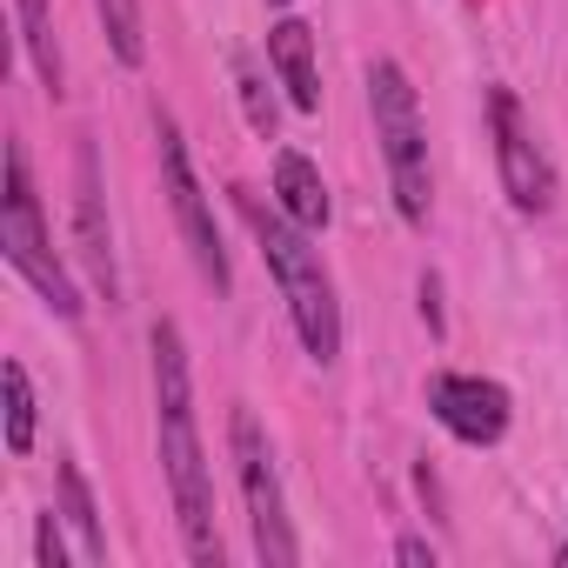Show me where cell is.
Wrapping results in <instances>:
<instances>
[{
    "label": "cell",
    "instance_id": "obj_19",
    "mask_svg": "<svg viewBox=\"0 0 568 568\" xmlns=\"http://www.w3.org/2000/svg\"><path fill=\"white\" fill-rule=\"evenodd\" d=\"M395 561H408V568H435V548H428L422 535H402V541H395Z\"/></svg>",
    "mask_w": 568,
    "mask_h": 568
},
{
    "label": "cell",
    "instance_id": "obj_7",
    "mask_svg": "<svg viewBox=\"0 0 568 568\" xmlns=\"http://www.w3.org/2000/svg\"><path fill=\"white\" fill-rule=\"evenodd\" d=\"M488 121H495V161H501L508 201H515L521 214H548V207H555V168H548V154L535 148V134H528V121H521V101H515L508 88L488 94Z\"/></svg>",
    "mask_w": 568,
    "mask_h": 568
},
{
    "label": "cell",
    "instance_id": "obj_16",
    "mask_svg": "<svg viewBox=\"0 0 568 568\" xmlns=\"http://www.w3.org/2000/svg\"><path fill=\"white\" fill-rule=\"evenodd\" d=\"M234 94H241V114H247V128L261 134V141H274V94H267V81L254 74V61H234Z\"/></svg>",
    "mask_w": 568,
    "mask_h": 568
},
{
    "label": "cell",
    "instance_id": "obj_20",
    "mask_svg": "<svg viewBox=\"0 0 568 568\" xmlns=\"http://www.w3.org/2000/svg\"><path fill=\"white\" fill-rule=\"evenodd\" d=\"M267 8H288V0H267Z\"/></svg>",
    "mask_w": 568,
    "mask_h": 568
},
{
    "label": "cell",
    "instance_id": "obj_14",
    "mask_svg": "<svg viewBox=\"0 0 568 568\" xmlns=\"http://www.w3.org/2000/svg\"><path fill=\"white\" fill-rule=\"evenodd\" d=\"M0 388H8V455H28L34 448V382L21 362L0 368Z\"/></svg>",
    "mask_w": 568,
    "mask_h": 568
},
{
    "label": "cell",
    "instance_id": "obj_5",
    "mask_svg": "<svg viewBox=\"0 0 568 568\" xmlns=\"http://www.w3.org/2000/svg\"><path fill=\"white\" fill-rule=\"evenodd\" d=\"M234 442V468H241V495H247V521H254V555L267 568H295V528H288V501H281V475H274V448L261 435V422L247 408H234L227 422Z\"/></svg>",
    "mask_w": 568,
    "mask_h": 568
},
{
    "label": "cell",
    "instance_id": "obj_15",
    "mask_svg": "<svg viewBox=\"0 0 568 568\" xmlns=\"http://www.w3.org/2000/svg\"><path fill=\"white\" fill-rule=\"evenodd\" d=\"M101 8V28H108V48L121 68H141L148 41H141V0H94Z\"/></svg>",
    "mask_w": 568,
    "mask_h": 568
},
{
    "label": "cell",
    "instance_id": "obj_3",
    "mask_svg": "<svg viewBox=\"0 0 568 568\" xmlns=\"http://www.w3.org/2000/svg\"><path fill=\"white\" fill-rule=\"evenodd\" d=\"M368 114H375V141H382V161H388V187H395V207L408 227L428 221V201H435V181H428V134H422V108H415V88L395 61H375L368 68Z\"/></svg>",
    "mask_w": 568,
    "mask_h": 568
},
{
    "label": "cell",
    "instance_id": "obj_6",
    "mask_svg": "<svg viewBox=\"0 0 568 568\" xmlns=\"http://www.w3.org/2000/svg\"><path fill=\"white\" fill-rule=\"evenodd\" d=\"M154 134H161V181H168V201H174V221H181V234H187V254H194V267H201V281L214 295H227V247H221V227H214V207H207V194H201V181H194V161H187V148H181V134H174V121L161 114L154 121Z\"/></svg>",
    "mask_w": 568,
    "mask_h": 568
},
{
    "label": "cell",
    "instance_id": "obj_17",
    "mask_svg": "<svg viewBox=\"0 0 568 568\" xmlns=\"http://www.w3.org/2000/svg\"><path fill=\"white\" fill-rule=\"evenodd\" d=\"M34 555H41V568H68V548H61V521H54V508H48L41 528H34Z\"/></svg>",
    "mask_w": 568,
    "mask_h": 568
},
{
    "label": "cell",
    "instance_id": "obj_10",
    "mask_svg": "<svg viewBox=\"0 0 568 568\" xmlns=\"http://www.w3.org/2000/svg\"><path fill=\"white\" fill-rule=\"evenodd\" d=\"M267 61L288 88V101L302 114H322V68H315V28L308 21H274L267 28Z\"/></svg>",
    "mask_w": 568,
    "mask_h": 568
},
{
    "label": "cell",
    "instance_id": "obj_18",
    "mask_svg": "<svg viewBox=\"0 0 568 568\" xmlns=\"http://www.w3.org/2000/svg\"><path fill=\"white\" fill-rule=\"evenodd\" d=\"M422 322H428V335H442V281L435 274H422Z\"/></svg>",
    "mask_w": 568,
    "mask_h": 568
},
{
    "label": "cell",
    "instance_id": "obj_12",
    "mask_svg": "<svg viewBox=\"0 0 568 568\" xmlns=\"http://www.w3.org/2000/svg\"><path fill=\"white\" fill-rule=\"evenodd\" d=\"M14 14H21V48H28V61H34L41 88L61 101L68 74H61V48H54V14H48V0H14Z\"/></svg>",
    "mask_w": 568,
    "mask_h": 568
},
{
    "label": "cell",
    "instance_id": "obj_2",
    "mask_svg": "<svg viewBox=\"0 0 568 568\" xmlns=\"http://www.w3.org/2000/svg\"><path fill=\"white\" fill-rule=\"evenodd\" d=\"M247 221H254V241H261V261L274 274L281 302H288V315H295L302 348L328 368L342 355V308H335V281H328L322 254L308 247V227H295L288 214H267L261 201H247Z\"/></svg>",
    "mask_w": 568,
    "mask_h": 568
},
{
    "label": "cell",
    "instance_id": "obj_1",
    "mask_svg": "<svg viewBox=\"0 0 568 568\" xmlns=\"http://www.w3.org/2000/svg\"><path fill=\"white\" fill-rule=\"evenodd\" d=\"M148 348H154L161 462H168V488H174L181 541H187V561H201V568H221V535H214V481H207L201 435H194V388H187V348H181V328H174V322H154Z\"/></svg>",
    "mask_w": 568,
    "mask_h": 568
},
{
    "label": "cell",
    "instance_id": "obj_4",
    "mask_svg": "<svg viewBox=\"0 0 568 568\" xmlns=\"http://www.w3.org/2000/svg\"><path fill=\"white\" fill-rule=\"evenodd\" d=\"M0 247H8V261L34 281V295L61 315V322H81V295L68 267L54 261L48 247V221H41V201H34V181H28V154L8 148V201H0Z\"/></svg>",
    "mask_w": 568,
    "mask_h": 568
},
{
    "label": "cell",
    "instance_id": "obj_8",
    "mask_svg": "<svg viewBox=\"0 0 568 568\" xmlns=\"http://www.w3.org/2000/svg\"><path fill=\"white\" fill-rule=\"evenodd\" d=\"M428 408L468 448H495L508 435V388L488 382V375H435L428 382Z\"/></svg>",
    "mask_w": 568,
    "mask_h": 568
},
{
    "label": "cell",
    "instance_id": "obj_9",
    "mask_svg": "<svg viewBox=\"0 0 568 568\" xmlns=\"http://www.w3.org/2000/svg\"><path fill=\"white\" fill-rule=\"evenodd\" d=\"M74 234H81V261L94 274V288L114 302L121 274H114V234H108V194H101V154L94 141L74 148Z\"/></svg>",
    "mask_w": 568,
    "mask_h": 568
},
{
    "label": "cell",
    "instance_id": "obj_11",
    "mask_svg": "<svg viewBox=\"0 0 568 568\" xmlns=\"http://www.w3.org/2000/svg\"><path fill=\"white\" fill-rule=\"evenodd\" d=\"M274 201H281V214H288L295 227H308V234H322L328 214H335L328 181H322V168H315L302 148H281V154H274Z\"/></svg>",
    "mask_w": 568,
    "mask_h": 568
},
{
    "label": "cell",
    "instance_id": "obj_13",
    "mask_svg": "<svg viewBox=\"0 0 568 568\" xmlns=\"http://www.w3.org/2000/svg\"><path fill=\"white\" fill-rule=\"evenodd\" d=\"M61 515H68V528L81 535V561H108V528H101L94 488H88V475H81L74 462L61 468Z\"/></svg>",
    "mask_w": 568,
    "mask_h": 568
}]
</instances>
